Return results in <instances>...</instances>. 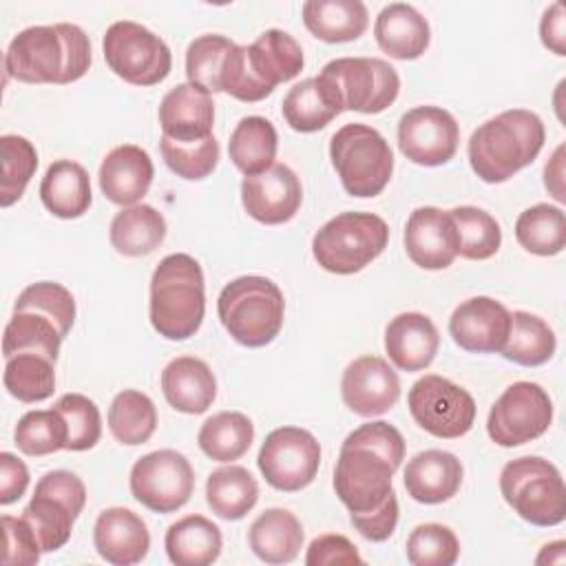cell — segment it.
I'll return each mask as SVG.
<instances>
[{
    "instance_id": "obj_1",
    "label": "cell",
    "mask_w": 566,
    "mask_h": 566,
    "mask_svg": "<svg viewBox=\"0 0 566 566\" xmlns=\"http://www.w3.org/2000/svg\"><path fill=\"white\" fill-rule=\"evenodd\" d=\"M405 460L402 433L385 422H365L340 444L334 467V491L349 513H367L385 504L396 491L394 473Z\"/></svg>"
},
{
    "instance_id": "obj_2",
    "label": "cell",
    "mask_w": 566,
    "mask_h": 566,
    "mask_svg": "<svg viewBox=\"0 0 566 566\" xmlns=\"http://www.w3.org/2000/svg\"><path fill=\"white\" fill-rule=\"evenodd\" d=\"M91 66L88 35L69 22L22 29L9 44L4 71L27 84H71Z\"/></svg>"
},
{
    "instance_id": "obj_3",
    "label": "cell",
    "mask_w": 566,
    "mask_h": 566,
    "mask_svg": "<svg viewBox=\"0 0 566 566\" xmlns=\"http://www.w3.org/2000/svg\"><path fill=\"white\" fill-rule=\"evenodd\" d=\"M544 139L537 113L509 108L471 133L469 164L484 184H502L537 159Z\"/></svg>"
},
{
    "instance_id": "obj_4",
    "label": "cell",
    "mask_w": 566,
    "mask_h": 566,
    "mask_svg": "<svg viewBox=\"0 0 566 566\" xmlns=\"http://www.w3.org/2000/svg\"><path fill=\"white\" fill-rule=\"evenodd\" d=\"M301 44L281 29L263 31L252 44H234L223 60L221 91L241 102L265 99L281 82L303 71Z\"/></svg>"
},
{
    "instance_id": "obj_5",
    "label": "cell",
    "mask_w": 566,
    "mask_h": 566,
    "mask_svg": "<svg viewBox=\"0 0 566 566\" xmlns=\"http://www.w3.org/2000/svg\"><path fill=\"white\" fill-rule=\"evenodd\" d=\"M150 323L168 340L195 336L206 314V283L199 261L175 252L159 261L150 276Z\"/></svg>"
},
{
    "instance_id": "obj_6",
    "label": "cell",
    "mask_w": 566,
    "mask_h": 566,
    "mask_svg": "<svg viewBox=\"0 0 566 566\" xmlns=\"http://www.w3.org/2000/svg\"><path fill=\"white\" fill-rule=\"evenodd\" d=\"M217 314L226 332L239 345L265 347L283 327L285 298L274 281L245 274L221 290L217 298Z\"/></svg>"
},
{
    "instance_id": "obj_7",
    "label": "cell",
    "mask_w": 566,
    "mask_h": 566,
    "mask_svg": "<svg viewBox=\"0 0 566 566\" xmlns=\"http://www.w3.org/2000/svg\"><path fill=\"white\" fill-rule=\"evenodd\" d=\"M389 226L371 212H340L332 217L312 239L316 263L332 274H354L382 254Z\"/></svg>"
},
{
    "instance_id": "obj_8",
    "label": "cell",
    "mask_w": 566,
    "mask_h": 566,
    "mask_svg": "<svg viewBox=\"0 0 566 566\" xmlns=\"http://www.w3.org/2000/svg\"><path fill=\"white\" fill-rule=\"evenodd\" d=\"M504 502L535 526H557L566 517V486L559 469L539 455H522L500 473Z\"/></svg>"
},
{
    "instance_id": "obj_9",
    "label": "cell",
    "mask_w": 566,
    "mask_h": 566,
    "mask_svg": "<svg viewBox=\"0 0 566 566\" xmlns=\"http://www.w3.org/2000/svg\"><path fill=\"white\" fill-rule=\"evenodd\" d=\"M329 159L352 197H376L394 172L389 142L367 124H345L329 142Z\"/></svg>"
},
{
    "instance_id": "obj_10",
    "label": "cell",
    "mask_w": 566,
    "mask_h": 566,
    "mask_svg": "<svg viewBox=\"0 0 566 566\" xmlns=\"http://www.w3.org/2000/svg\"><path fill=\"white\" fill-rule=\"evenodd\" d=\"M102 51L108 69L135 86H155L172 69L168 44L148 27L133 20L113 22L104 33Z\"/></svg>"
},
{
    "instance_id": "obj_11",
    "label": "cell",
    "mask_w": 566,
    "mask_h": 566,
    "mask_svg": "<svg viewBox=\"0 0 566 566\" xmlns=\"http://www.w3.org/2000/svg\"><path fill=\"white\" fill-rule=\"evenodd\" d=\"M86 504L84 482L64 469L46 471L24 506L22 517L33 526L42 553H53L71 539L73 522Z\"/></svg>"
},
{
    "instance_id": "obj_12",
    "label": "cell",
    "mask_w": 566,
    "mask_h": 566,
    "mask_svg": "<svg viewBox=\"0 0 566 566\" xmlns=\"http://www.w3.org/2000/svg\"><path fill=\"white\" fill-rule=\"evenodd\" d=\"M411 418L431 436L453 440L471 431L475 420L473 396L444 376L418 378L407 396Z\"/></svg>"
},
{
    "instance_id": "obj_13",
    "label": "cell",
    "mask_w": 566,
    "mask_h": 566,
    "mask_svg": "<svg viewBox=\"0 0 566 566\" xmlns=\"http://www.w3.org/2000/svg\"><path fill=\"white\" fill-rule=\"evenodd\" d=\"M551 422L553 402L546 389L531 380H517L493 402L486 433L500 447H520L539 438Z\"/></svg>"
},
{
    "instance_id": "obj_14",
    "label": "cell",
    "mask_w": 566,
    "mask_h": 566,
    "mask_svg": "<svg viewBox=\"0 0 566 566\" xmlns=\"http://www.w3.org/2000/svg\"><path fill=\"white\" fill-rule=\"evenodd\" d=\"M256 464L272 489L296 493L314 482L321 467V444L307 429L279 427L265 436Z\"/></svg>"
},
{
    "instance_id": "obj_15",
    "label": "cell",
    "mask_w": 566,
    "mask_h": 566,
    "mask_svg": "<svg viewBox=\"0 0 566 566\" xmlns=\"http://www.w3.org/2000/svg\"><path fill=\"white\" fill-rule=\"evenodd\" d=\"M336 86L343 111L380 113L400 91L398 71L380 57H336L321 71Z\"/></svg>"
},
{
    "instance_id": "obj_16",
    "label": "cell",
    "mask_w": 566,
    "mask_h": 566,
    "mask_svg": "<svg viewBox=\"0 0 566 566\" xmlns=\"http://www.w3.org/2000/svg\"><path fill=\"white\" fill-rule=\"evenodd\" d=\"M133 497L155 513L181 509L195 491V471L188 458L175 449L142 455L130 469Z\"/></svg>"
},
{
    "instance_id": "obj_17",
    "label": "cell",
    "mask_w": 566,
    "mask_h": 566,
    "mask_svg": "<svg viewBox=\"0 0 566 566\" xmlns=\"http://www.w3.org/2000/svg\"><path fill=\"white\" fill-rule=\"evenodd\" d=\"M458 142V122L442 106H416L398 122V148L418 166H442L451 161Z\"/></svg>"
},
{
    "instance_id": "obj_18",
    "label": "cell",
    "mask_w": 566,
    "mask_h": 566,
    "mask_svg": "<svg viewBox=\"0 0 566 566\" xmlns=\"http://www.w3.org/2000/svg\"><path fill=\"white\" fill-rule=\"evenodd\" d=\"M340 396L345 407L363 418L382 416L398 402L400 380L385 358L360 356L345 367Z\"/></svg>"
},
{
    "instance_id": "obj_19",
    "label": "cell",
    "mask_w": 566,
    "mask_h": 566,
    "mask_svg": "<svg viewBox=\"0 0 566 566\" xmlns=\"http://www.w3.org/2000/svg\"><path fill=\"white\" fill-rule=\"evenodd\" d=\"M303 201V188L296 172L285 164H274L261 175L243 177L241 203L245 212L265 226L290 221Z\"/></svg>"
},
{
    "instance_id": "obj_20",
    "label": "cell",
    "mask_w": 566,
    "mask_h": 566,
    "mask_svg": "<svg viewBox=\"0 0 566 566\" xmlns=\"http://www.w3.org/2000/svg\"><path fill=\"white\" fill-rule=\"evenodd\" d=\"M407 256L422 270L449 268L460 250V234L449 210L416 208L405 226Z\"/></svg>"
},
{
    "instance_id": "obj_21",
    "label": "cell",
    "mask_w": 566,
    "mask_h": 566,
    "mask_svg": "<svg viewBox=\"0 0 566 566\" xmlns=\"http://www.w3.org/2000/svg\"><path fill=\"white\" fill-rule=\"evenodd\" d=\"M509 329L511 312L491 296H471L462 301L449 318V334L455 345L473 354L502 352Z\"/></svg>"
},
{
    "instance_id": "obj_22",
    "label": "cell",
    "mask_w": 566,
    "mask_h": 566,
    "mask_svg": "<svg viewBox=\"0 0 566 566\" xmlns=\"http://www.w3.org/2000/svg\"><path fill=\"white\" fill-rule=\"evenodd\" d=\"M93 544L102 559L115 566L142 562L150 548L146 522L126 506L104 509L93 526Z\"/></svg>"
},
{
    "instance_id": "obj_23",
    "label": "cell",
    "mask_w": 566,
    "mask_h": 566,
    "mask_svg": "<svg viewBox=\"0 0 566 566\" xmlns=\"http://www.w3.org/2000/svg\"><path fill=\"white\" fill-rule=\"evenodd\" d=\"M214 104L197 84H177L159 104L161 135L175 142H199L212 135Z\"/></svg>"
},
{
    "instance_id": "obj_24",
    "label": "cell",
    "mask_w": 566,
    "mask_h": 566,
    "mask_svg": "<svg viewBox=\"0 0 566 566\" xmlns=\"http://www.w3.org/2000/svg\"><path fill=\"white\" fill-rule=\"evenodd\" d=\"M153 159L135 144L115 146L99 164V190L117 206H135L153 184Z\"/></svg>"
},
{
    "instance_id": "obj_25",
    "label": "cell",
    "mask_w": 566,
    "mask_h": 566,
    "mask_svg": "<svg viewBox=\"0 0 566 566\" xmlns=\"http://www.w3.org/2000/svg\"><path fill=\"white\" fill-rule=\"evenodd\" d=\"M440 347V334L433 321L420 312H402L385 327V352L402 371L427 369Z\"/></svg>"
},
{
    "instance_id": "obj_26",
    "label": "cell",
    "mask_w": 566,
    "mask_h": 566,
    "mask_svg": "<svg viewBox=\"0 0 566 566\" xmlns=\"http://www.w3.org/2000/svg\"><path fill=\"white\" fill-rule=\"evenodd\" d=\"M462 475V462L453 453L427 449L407 462L405 489L420 504H442L460 491Z\"/></svg>"
},
{
    "instance_id": "obj_27",
    "label": "cell",
    "mask_w": 566,
    "mask_h": 566,
    "mask_svg": "<svg viewBox=\"0 0 566 566\" xmlns=\"http://www.w3.org/2000/svg\"><path fill=\"white\" fill-rule=\"evenodd\" d=\"M161 391L172 409L197 416L214 402L217 378L206 360L177 356L161 371Z\"/></svg>"
},
{
    "instance_id": "obj_28",
    "label": "cell",
    "mask_w": 566,
    "mask_h": 566,
    "mask_svg": "<svg viewBox=\"0 0 566 566\" xmlns=\"http://www.w3.org/2000/svg\"><path fill=\"white\" fill-rule=\"evenodd\" d=\"M374 38L389 57L416 60L427 51L431 29L413 4L391 2L380 9L374 22Z\"/></svg>"
},
{
    "instance_id": "obj_29",
    "label": "cell",
    "mask_w": 566,
    "mask_h": 566,
    "mask_svg": "<svg viewBox=\"0 0 566 566\" xmlns=\"http://www.w3.org/2000/svg\"><path fill=\"white\" fill-rule=\"evenodd\" d=\"M281 113L290 128L298 133H316L343 113L336 86L323 73L301 80L283 97Z\"/></svg>"
},
{
    "instance_id": "obj_30",
    "label": "cell",
    "mask_w": 566,
    "mask_h": 566,
    "mask_svg": "<svg viewBox=\"0 0 566 566\" xmlns=\"http://www.w3.org/2000/svg\"><path fill=\"white\" fill-rule=\"evenodd\" d=\"M40 199L44 208L60 219H77L88 212L93 203L91 179L82 164L73 159L53 161L40 184Z\"/></svg>"
},
{
    "instance_id": "obj_31",
    "label": "cell",
    "mask_w": 566,
    "mask_h": 566,
    "mask_svg": "<svg viewBox=\"0 0 566 566\" xmlns=\"http://www.w3.org/2000/svg\"><path fill=\"white\" fill-rule=\"evenodd\" d=\"M301 11L305 29L329 44L358 40L369 24L367 7L360 0H307Z\"/></svg>"
},
{
    "instance_id": "obj_32",
    "label": "cell",
    "mask_w": 566,
    "mask_h": 566,
    "mask_svg": "<svg viewBox=\"0 0 566 566\" xmlns=\"http://www.w3.org/2000/svg\"><path fill=\"white\" fill-rule=\"evenodd\" d=\"M303 526L287 509L263 511L248 531L252 553L265 564H287L303 548Z\"/></svg>"
},
{
    "instance_id": "obj_33",
    "label": "cell",
    "mask_w": 566,
    "mask_h": 566,
    "mask_svg": "<svg viewBox=\"0 0 566 566\" xmlns=\"http://www.w3.org/2000/svg\"><path fill=\"white\" fill-rule=\"evenodd\" d=\"M166 555L177 566H208L221 555V528L203 515H186L168 526Z\"/></svg>"
},
{
    "instance_id": "obj_34",
    "label": "cell",
    "mask_w": 566,
    "mask_h": 566,
    "mask_svg": "<svg viewBox=\"0 0 566 566\" xmlns=\"http://www.w3.org/2000/svg\"><path fill=\"white\" fill-rule=\"evenodd\" d=\"M108 239L124 256L150 254L166 239V219L148 203L126 206L113 217Z\"/></svg>"
},
{
    "instance_id": "obj_35",
    "label": "cell",
    "mask_w": 566,
    "mask_h": 566,
    "mask_svg": "<svg viewBox=\"0 0 566 566\" xmlns=\"http://www.w3.org/2000/svg\"><path fill=\"white\" fill-rule=\"evenodd\" d=\"M276 148V128L270 119L261 115L243 117L230 133L228 142V155L245 177L261 175L270 166H274Z\"/></svg>"
},
{
    "instance_id": "obj_36",
    "label": "cell",
    "mask_w": 566,
    "mask_h": 566,
    "mask_svg": "<svg viewBox=\"0 0 566 566\" xmlns=\"http://www.w3.org/2000/svg\"><path fill=\"white\" fill-rule=\"evenodd\" d=\"M259 500V484L252 473L239 464L219 467L208 475L206 502L223 520L245 517Z\"/></svg>"
},
{
    "instance_id": "obj_37",
    "label": "cell",
    "mask_w": 566,
    "mask_h": 566,
    "mask_svg": "<svg viewBox=\"0 0 566 566\" xmlns=\"http://www.w3.org/2000/svg\"><path fill=\"white\" fill-rule=\"evenodd\" d=\"M557 349V338L553 327L531 312H513L511 329L506 345L502 347V356L524 367H537L553 358Z\"/></svg>"
},
{
    "instance_id": "obj_38",
    "label": "cell",
    "mask_w": 566,
    "mask_h": 566,
    "mask_svg": "<svg viewBox=\"0 0 566 566\" xmlns=\"http://www.w3.org/2000/svg\"><path fill=\"white\" fill-rule=\"evenodd\" d=\"M254 440V424L241 411H219L208 418L197 436L201 451L217 462H232L248 453Z\"/></svg>"
},
{
    "instance_id": "obj_39",
    "label": "cell",
    "mask_w": 566,
    "mask_h": 566,
    "mask_svg": "<svg viewBox=\"0 0 566 566\" xmlns=\"http://www.w3.org/2000/svg\"><path fill=\"white\" fill-rule=\"evenodd\" d=\"M517 243L537 256H555L566 248V217L559 206L535 203L515 221Z\"/></svg>"
},
{
    "instance_id": "obj_40",
    "label": "cell",
    "mask_w": 566,
    "mask_h": 566,
    "mask_svg": "<svg viewBox=\"0 0 566 566\" xmlns=\"http://www.w3.org/2000/svg\"><path fill=\"white\" fill-rule=\"evenodd\" d=\"M62 340L64 338L60 329L46 316L38 312H13L4 327L2 354L4 358H11L15 354L31 352L42 354L55 363Z\"/></svg>"
},
{
    "instance_id": "obj_41",
    "label": "cell",
    "mask_w": 566,
    "mask_h": 566,
    "mask_svg": "<svg viewBox=\"0 0 566 566\" xmlns=\"http://www.w3.org/2000/svg\"><path fill=\"white\" fill-rule=\"evenodd\" d=\"M108 429L122 444L135 447L148 442L157 429L155 402L137 389L119 391L108 407Z\"/></svg>"
},
{
    "instance_id": "obj_42",
    "label": "cell",
    "mask_w": 566,
    "mask_h": 566,
    "mask_svg": "<svg viewBox=\"0 0 566 566\" xmlns=\"http://www.w3.org/2000/svg\"><path fill=\"white\" fill-rule=\"evenodd\" d=\"M4 389L20 402H42L55 391V363L42 354H15L4 358Z\"/></svg>"
},
{
    "instance_id": "obj_43",
    "label": "cell",
    "mask_w": 566,
    "mask_h": 566,
    "mask_svg": "<svg viewBox=\"0 0 566 566\" xmlns=\"http://www.w3.org/2000/svg\"><path fill=\"white\" fill-rule=\"evenodd\" d=\"M66 438H69L66 422L55 407L27 411L13 429L15 447L24 455H35V458L66 449Z\"/></svg>"
},
{
    "instance_id": "obj_44",
    "label": "cell",
    "mask_w": 566,
    "mask_h": 566,
    "mask_svg": "<svg viewBox=\"0 0 566 566\" xmlns=\"http://www.w3.org/2000/svg\"><path fill=\"white\" fill-rule=\"evenodd\" d=\"M449 212L460 234V256L469 261H484L500 250L502 230L495 217H491L486 210L475 206H458Z\"/></svg>"
},
{
    "instance_id": "obj_45",
    "label": "cell",
    "mask_w": 566,
    "mask_h": 566,
    "mask_svg": "<svg viewBox=\"0 0 566 566\" xmlns=\"http://www.w3.org/2000/svg\"><path fill=\"white\" fill-rule=\"evenodd\" d=\"M2 157V181H0V206H13L27 190L31 177L38 170V150L22 135L0 137Z\"/></svg>"
},
{
    "instance_id": "obj_46",
    "label": "cell",
    "mask_w": 566,
    "mask_h": 566,
    "mask_svg": "<svg viewBox=\"0 0 566 566\" xmlns=\"http://www.w3.org/2000/svg\"><path fill=\"white\" fill-rule=\"evenodd\" d=\"M13 312H38L46 316L49 321L55 323L64 338L75 321V298L64 285L55 281H40L31 283L18 294Z\"/></svg>"
},
{
    "instance_id": "obj_47",
    "label": "cell",
    "mask_w": 566,
    "mask_h": 566,
    "mask_svg": "<svg viewBox=\"0 0 566 566\" xmlns=\"http://www.w3.org/2000/svg\"><path fill=\"white\" fill-rule=\"evenodd\" d=\"M234 42L219 33H206L195 38L186 51V75L190 84L201 86L208 93L221 91V66Z\"/></svg>"
},
{
    "instance_id": "obj_48",
    "label": "cell",
    "mask_w": 566,
    "mask_h": 566,
    "mask_svg": "<svg viewBox=\"0 0 566 566\" xmlns=\"http://www.w3.org/2000/svg\"><path fill=\"white\" fill-rule=\"evenodd\" d=\"M159 150L166 166L188 181L206 179L219 164V144L214 135L199 142H175L161 135Z\"/></svg>"
},
{
    "instance_id": "obj_49",
    "label": "cell",
    "mask_w": 566,
    "mask_h": 566,
    "mask_svg": "<svg viewBox=\"0 0 566 566\" xmlns=\"http://www.w3.org/2000/svg\"><path fill=\"white\" fill-rule=\"evenodd\" d=\"M405 551L413 566H451L460 557V542L449 526L427 522L409 533Z\"/></svg>"
},
{
    "instance_id": "obj_50",
    "label": "cell",
    "mask_w": 566,
    "mask_h": 566,
    "mask_svg": "<svg viewBox=\"0 0 566 566\" xmlns=\"http://www.w3.org/2000/svg\"><path fill=\"white\" fill-rule=\"evenodd\" d=\"M55 409L62 413L69 438L66 451H88L102 438V416L97 405L84 394H64L57 398Z\"/></svg>"
},
{
    "instance_id": "obj_51",
    "label": "cell",
    "mask_w": 566,
    "mask_h": 566,
    "mask_svg": "<svg viewBox=\"0 0 566 566\" xmlns=\"http://www.w3.org/2000/svg\"><path fill=\"white\" fill-rule=\"evenodd\" d=\"M4 528V566H33L40 562L42 546L33 531V526L20 515H4L2 517Z\"/></svg>"
},
{
    "instance_id": "obj_52",
    "label": "cell",
    "mask_w": 566,
    "mask_h": 566,
    "mask_svg": "<svg viewBox=\"0 0 566 566\" xmlns=\"http://www.w3.org/2000/svg\"><path fill=\"white\" fill-rule=\"evenodd\" d=\"M307 566H352V564H363V557L358 555V548L338 533H325L312 539L307 546L305 555Z\"/></svg>"
},
{
    "instance_id": "obj_53",
    "label": "cell",
    "mask_w": 566,
    "mask_h": 566,
    "mask_svg": "<svg viewBox=\"0 0 566 566\" xmlns=\"http://www.w3.org/2000/svg\"><path fill=\"white\" fill-rule=\"evenodd\" d=\"M354 528L369 542H385L391 537L398 524V497L396 493L374 511L349 513Z\"/></svg>"
},
{
    "instance_id": "obj_54",
    "label": "cell",
    "mask_w": 566,
    "mask_h": 566,
    "mask_svg": "<svg viewBox=\"0 0 566 566\" xmlns=\"http://www.w3.org/2000/svg\"><path fill=\"white\" fill-rule=\"evenodd\" d=\"M29 486V469L27 464L9 453H0V504H13L18 502Z\"/></svg>"
},
{
    "instance_id": "obj_55",
    "label": "cell",
    "mask_w": 566,
    "mask_h": 566,
    "mask_svg": "<svg viewBox=\"0 0 566 566\" xmlns=\"http://www.w3.org/2000/svg\"><path fill=\"white\" fill-rule=\"evenodd\" d=\"M539 38L542 44L555 55H566V18L562 2H555L544 11L539 22Z\"/></svg>"
},
{
    "instance_id": "obj_56",
    "label": "cell",
    "mask_w": 566,
    "mask_h": 566,
    "mask_svg": "<svg viewBox=\"0 0 566 566\" xmlns=\"http://www.w3.org/2000/svg\"><path fill=\"white\" fill-rule=\"evenodd\" d=\"M544 186L546 190L559 201H566V190H564V144L555 148L551 159L544 166Z\"/></svg>"
},
{
    "instance_id": "obj_57",
    "label": "cell",
    "mask_w": 566,
    "mask_h": 566,
    "mask_svg": "<svg viewBox=\"0 0 566 566\" xmlns=\"http://www.w3.org/2000/svg\"><path fill=\"white\" fill-rule=\"evenodd\" d=\"M535 562L537 564H564L566 562V542L557 539V542H551V544L542 546Z\"/></svg>"
}]
</instances>
